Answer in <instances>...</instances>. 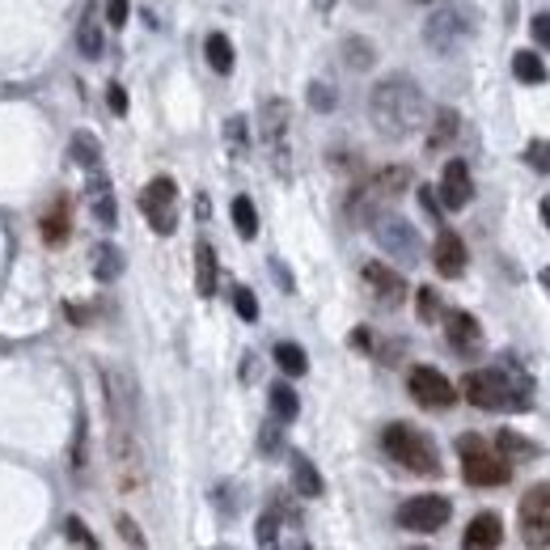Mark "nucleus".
<instances>
[{
    "mask_svg": "<svg viewBox=\"0 0 550 550\" xmlns=\"http://www.w3.org/2000/svg\"><path fill=\"white\" fill-rule=\"evenodd\" d=\"M114 525H119V533H123L128 546H144V533H140V525H136L132 516H114Z\"/></svg>",
    "mask_w": 550,
    "mask_h": 550,
    "instance_id": "obj_42",
    "label": "nucleus"
},
{
    "mask_svg": "<svg viewBox=\"0 0 550 550\" xmlns=\"http://www.w3.org/2000/svg\"><path fill=\"white\" fill-rule=\"evenodd\" d=\"M530 30H533V43L550 51V13H538V18L530 21Z\"/></svg>",
    "mask_w": 550,
    "mask_h": 550,
    "instance_id": "obj_46",
    "label": "nucleus"
},
{
    "mask_svg": "<svg viewBox=\"0 0 550 550\" xmlns=\"http://www.w3.org/2000/svg\"><path fill=\"white\" fill-rule=\"evenodd\" d=\"M525 166L538 174H550V140H530L525 144Z\"/></svg>",
    "mask_w": 550,
    "mask_h": 550,
    "instance_id": "obj_38",
    "label": "nucleus"
},
{
    "mask_svg": "<svg viewBox=\"0 0 550 550\" xmlns=\"http://www.w3.org/2000/svg\"><path fill=\"white\" fill-rule=\"evenodd\" d=\"M461 394L478 411H530L533 381L516 364H495V368H470L461 377Z\"/></svg>",
    "mask_w": 550,
    "mask_h": 550,
    "instance_id": "obj_2",
    "label": "nucleus"
},
{
    "mask_svg": "<svg viewBox=\"0 0 550 550\" xmlns=\"http://www.w3.org/2000/svg\"><path fill=\"white\" fill-rule=\"evenodd\" d=\"M288 500L284 492L271 495V504L263 508V516H259V525H254V538H259V546H280L284 542V530H288Z\"/></svg>",
    "mask_w": 550,
    "mask_h": 550,
    "instance_id": "obj_19",
    "label": "nucleus"
},
{
    "mask_svg": "<svg viewBox=\"0 0 550 550\" xmlns=\"http://www.w3.org/2000/svg\"><path fill=\"white\" fill-rule=\"evenodd\" d=\"M119 271H123V254H119V246H97L94 250V275L102 280V284H111V280H119Z\"/></svg>",
    "mask_w": 550,
    "mask_h": 550,
    "instance_id": "obj_32",
    "label": "nucleus"
},
{
    "mask_svg": "<svg viewBox=\"0 0 550 550\" xmlns=\"http://www.w3.org/2000/svg\"><path fill=\"white\" fill-rule=\"evenodd\" d=\"M288 461H292V483H297V495H305V500H318V495H322V475H318V466H314L305 453H292Z\"/></svg>",
    "mask_w": 550,
    "mask_h": 550,
    "instance_id": "obj_24",
    "label": "nucleus"
},
{
    "mask_svg": "<svg viewBox=\"0 0 550 550\" xmlns=\"http://www.w3.org/2000/svg\"><path fill=\"white\" fill-rule=\"evenodd\" d=\"M407 390H411V399H415L423 411H449V407L457 402V385L445 377V373L428 368V364L411 368V377H407Z\"/></svg>",
    "mask_w": 550,
    "mask_h": 550,
    "instance_id": "obj_13",
    "label": "nucleus"
},
{
    "mask_svg": "<svg viewBox=\"0 0 550 550\" xmlns=\"http://www.w3.org/2000/svg\"><path fill=\"white\" fill-rule=\"evenodd\" d=\"M288 128H292V106L284 97H267L259 111V136H263L267 161L280 178H292V149H288Z\"/></svg>",
    "mask_w": 550,
    "mask_h": 550,
    "instance_id": "obj_7",
    "label": "nucleus"
},
{
    "mask_svg": "<svg viewBox=\"0 0 550 550\" xmlns=\"http://www.w3.org/2000/svg\"><path fill=\"white\" fill-rule=\"evenodd\" d=\"M102 385H106V407H111V423L136 428V385L123 368H102Z\"/></svg>",
    "mask_w": 550,
    "mask_h": 550,
    "instance_id": "obj_14",
    "label": "nucleus"
},
{
    "mask_svg": "<svg viewBox=\"0 0 550 550\" xmlns=\"http://www.w3.org/2000/svg\"><path fill=\"white\" fill-rule=\"evenodd\" d=\"M440 204L449 212H461L470 204V195H475V182H470V166L453 157V161H445V174H440Z\"/></svg>",
    "mask_w": 550,
    "mask_h": 550,
    "instance_id": "obj_17",
    "label": "nucleus"
},
{
    "mask_svg": "<svg viewBox=\"0 0 550 550\" xmlns=\"http://www.w3.org/2000/svg\"><path fill=\"white\" fill-rule=\"evenodd\" d=\"M106 106H111L114 114H128V89H123L119 81H111V85H106Z\"/></svg>",
    "mask_w": 550,
    "mask_h": 550,
    "instance_id": "obj_45",
    "label": "nucleus"
},
{
    "mask_svg": "<svg viewBox=\"0 0 550 550\" xmlns=\"http://www.w3.org/2000/svg\"><path fill=\"white\" fill-rule=\"evenodd\" d=\"M204 56H208V64L221 76L233 73V43H229L221 30H216V35H208V43H204Z\"/></svg>",
    "mask_w": 550,
    "mask_h": 550,
    "instance_id": "obj_30",
    "label": "nucleus"
},
{
    "mask_svg": "<svg viewBox=\"0 0 550 550\" xmlns=\"http://www.w3.org/2000/svg\"><path fill=\"white\" fill-rule=\"evenodd\" d=\"M513 76L516 81H525V85H542L546 81V64L538 51H516L513 56Z\"/></svg>",
    "mask_w": 550,
    "mask_h": 550,
    "instance_id": "obj_31",
    "label": "nucleus"
},
{
    "mask_svg": "<svg viewBox=\"0 0 550 550\" xmlns=\"http://www.w3.org/2000/svg\"><path fill=\"white\" fill-rule=\"evenodd\" d=\"M457 132H461V114H457L453 106H440L437 119H432V132H428V152L445 149V144H449Z\"/></svg>",
    "mask_w": 550,
    "mask_h": 550,
    "instance_id": "obj_26",
    "label": "nucleus"
},
{
    "mask_svg": "<svg viewBox=\"0 0 550 550\" xmlns=\"http://www.w3.org/2000/svg\"><path fill=\"white\" fill-rule=\"evenodd\" d=\"M478 13L470 0H445L440 9H432V18L423 21V43L437 51V56H453L466 38L478 35Z\"/></svg>",
    "mask_w": 550,
    "mask_h": 550,
    "instance_id": "obj_3",
    "label": "nucleus"
},
{
    "mask_svg": "<svg viewBox=\"0 0 550 550\" xmlns=\"http://www.w3.org/2000/svg\"><path fill=\"white\" fill-rule=\"evenodd\" d=\"M275 364L284 368L288 377H305L309 373V356L301 343H275Z\"/></svg>",
    "mask_w": 550,
    "mask_h": 550,
    "instance_id": "obj_29",
    "label": "nucleus"
},
{
    "mask_svg": "<svg viewBox=\"0 0 550 550\" xmlns=\"http://www.w3.org/2000/svg\"><path fill=\"white\" fill-rule=\"evenodd\" d=\"M229 216H233V229H237V237H254L259 233V212L250 204V195H237L233 204H229Z\"/></svg>",
    "mask_w": 550,
    "mask_h": 550,
    "instance_id": "obj_28",
    "label": "nucleus"
},
{
    "mask_svg": "<svg viewBox=\"0 0 550 550\" xmlns=\"http://www.w3.org/2000/svg\"><path fill=\"white\" fill-rule=\"evenodd\" d=\"M538 280H542V284L550 288V267H542V271H538Z\"/></svg>",
    "mask_w": 550,
    "mask_h": 550,
    "instance_id": "obj_51",
    "label": "nucleus"
},
{
    "mask_svg": "<svg viewBox=\"0 0 550 550\" xmlns=\"http://www.w3.org/2000/svg\"><path fill=\"white\" fill-rule=\"evenodd\" d=\"M128 13H132V4H128V0H106V21H111L114 30H123V26H128Z\"/></svg>",
    "mask_w": 550,
    "mask_h": 550,
    "instance_id": "obj_44",
    "label": "nucleus"
},
{
    "mask_svg": "<svg viewBox=\"0 0 550 550\" xmlns=\"http://www.w3.org/2000/svg\"><path fill=\"white\" fill-rule=\"evenodd\" d=\"M68 152H73L76 166H85V170H94L97 161H102V144H97V136H89V132H76Z\"/></svg>",
    "mask_w": 550,
    "mask_h": 550,
    "instance_id": "obj_33",
    "label": "nucleus"
},
{
    "mask_svg": "<svg viewBox=\"0 0 550 550\" xmlns=\"http://www.w3.org/2000/svg\"><path fill=\"white\" fill-rule=\"evenodd\" d=\"M140 212L152 225V233H161V237H170L178 229V182L170 174H157L149 187L140 190Z\"/></svg>",
    "mask_w": 550,
    "mask_h": 550,
    "instance_id": "obj_10",
    "label": "nucleus"
},
{
    "mask_svg": "<svg viewBox=\"0 0 550 550\" xmlns=\"http://www.w3.org/2000/svg\"><path fill=\"white\" fill-rule=\"evenodd\" d=\"M504 542V521L495 513H478L470 525H466V533H461V546L466 550H492Z\"/></svg>",
    "mask_w": 550,
    "mask_h": 550,
    "instance_id": "obj_20",
    "label": "nucleus"
},
{
    "mask_svg": "<svg viewBox=\"0 0 550 550\" xmlns=\"http://www.w3.org/2000/svg\"><path fill=\"white\" fill-rule=\"evenodd\" d=\"M68 237H73V208H68V199H56V208L43 216V242L64 246Z\"/></svg>",
    "mask_w": 550,
    "mask_h": 550,
    "instance_id": "obj_22",
    "label": "nucleus"
},
{
    "mask_svg": "<svg viewBox=\"0 0 550 550\" xmlns=\"http://www.w3.org/2000/svg\"><path fill=\"white\" fill-rule=\"evenodd\" d=\"M76 47H81V56L85 59H102V26L94 18L81 21V30H76Z\"/></svg>",
    "mask_w": 550,
    "mask_h": 550,
    "instance_id": "obj_35",
    "label": "nucleus"
},
{
    "mask_svg": "<svg viewBox=\"0 0 550 550\" xmlns=\"http://www.w3.org/2000/svg\"><path fill=\"white\" fill-rule=\"evenodd\" d=\"M495 449L508 457V461H533V457H538V445H533V440H525L521 432H513V428H500Z\"/></svg>",
    "mask_w": 550,
    "mask_h": 550,
    "instance_id": "obj_27",
    "label": "nucleus"
},
{
    "mask_svg": "<svg viewBox=\"0 0 550 550\" xmlns=\"http://www.w3.org/2000/svg\"><path fill=\"white\" fill-rule=\"evenodd\" d=\"M407 187H411V170H407V166H390V170L373 174L364 187L352 190V199H347V216L368 225V221H373L377 212L390 208V204H394Z\"/></svg>",
    "mask_w": 550,
    "mask_h": 550,
    "instance_id": "obj_6",
    "label": "nucleus"
},
{
    "mask_svg": "<svg viewBox=\"0 0 550 550\" xmlns=\"http://www.w3.org/2000/svg\"><path fill=\"white\" fill-rule=\"evenodd\" d=\"M368 114H373V128H377L385 140H407V136H415L419 128H423L428 102H423V89L415 85V76L390 73L373 85Z\"/></svg>",
    "mask_w": 550,
    "mask_h": 550,
    "instance_id": "obj_1",
    "label": "nucleus"
},
{
    "mask_svg": "<svg viewBox=\"0 0 550 550\" xmlns=\"http://www.w3.org/2000/svg\"><path fill=\"white\" fill-rule=\"evenodd\" d=\"M381 449L394 457L402 470H411V475H428V478L440 475L437 440L428 437V432H419V428H411V423H390L381 432Z\"/></svg>",
    "mask_w": 550,
    "mask_h": 550,
    "instance_id": "obj_4",
    "label": "nucleus"
},
{
    "mask_svg": "<svg viewBox=\"0 0 550 550\" xmlns=\"http://www.w3.org/2000/svg\"><path fill=\"white\" fill-rule=\"evenodd\" d=\"M259 445H263V453H275V449H280V419H275V423H267L263 437H259Z\"/></svg>",
    "mask_w": 550,
    "mask_h": 550,
    "instance_id": "obj_48",
    "label": "nucleus"
},
{
    "mask_svg": "<svg viewBox=\"0 0 550 550\" xmlns=\"http://www.w3.org/2000/svg\"><path fill=\"white\" fill-rule=\"evenodd\" d=\"M343 56H347L352 68H373V64H377L373 43H364V38H347V43H343Z\"/></svg>",
    "mask_w": 550,
    "mask_h": 550,
    "instance_id": "obj_36",
    "label": "nucleus"
},
{
    "mask_svg": "<svg viewBox=\"0 0 550 550\" xmlns=\"http://www.w3.org/2000/svg\"><path fill=\"white\" fill-rule=\"evenodd\" d=\"M516 525H521L525 546H550V483H533L530 492L521 495Z\"/></svg>",
    "mask_w": 550,
    "mask_h": 550,
    "instance_id": "obj_11",
    "label": "nucleus"
},
{
    "mask_svg": "<svg viewBox=\"0 0 550 550\" xmlns=\"http://www.w3.org/2000/svg\"><path fill=\"white\" fill-rule=\"evenodd\" d=\"M419 204H423V212H428V216L440 225V212H445V204H440L437 187H419Z\"/></svg>",
    "mask_w": 550,
    "mask_h": 550,
    "instance_id": "obj_43",
    "label": "nucleus"
},
{
    "mask_svg": "<svg viewBox=\"0 0 550 550\" xmlns=\"http://www.w3.org/2000/svg\"><path fill=\"white\" fill-rule=\"evenodd\" d=\"M216 250L208 246V242H199L195 246V292L199 297H216Z\"/></svg>",
    "mask_w": 550,
    "mask_h": 550,
    "instance_id": "obj_23",
    "label": "nucleus"
},
{
    "mask_svg": "<svg viewBox=\"0 0 550 550\" xmlns=\"http://www.w3.org/2000/svg\"><path fill=\"white\" fill-rule=\"evenodd\" d=\"M267 399H271V415L280 419V423H292V419L301 415V399H297V390L288 381H275L267 390Z\"/></svg>",
    "mask_w": 550,
    "mask_h": 550,
    "instance_id": "obj_25",
    "label": "nucleus"
},
{
    "mask_svg": "<svg viewBox=\"0 0 550 550\" xmlns=\"http://www.w3.org/2000/svg\"><path fill=\"white\" fill-rule=\"evenodd\" d=\"M432 263H437V275H445V280H457V275L466 271V242L457 237L453 229H440L437 233Z\"/></svg>",
    "mask_w": 550,
    "mask_h": 550,
    "instance_id": "obj_18",
    "label": "nucleus"
},
{
    "mask_svg": "<svg viewBox=\"0 0 550 550\" xmlns=\"http://www.w3.org/2000/svg\"><path fill=\"white\" fill-rule=\"evenodd\" d=\"M457 453H461V478L470 487H504L513 478V461L492 449L483 437H457Z\"/></svg>",
    "mask_w": 550,
    "mask_h": 550,
    "instance_id": "obj_5",
    "label": "nucleus"
},
{
    "mask_svg": "<svg viewBox=\"0 0 550 550\" xmlns=\"http://www.w3.org/2000/svg\"><path fill=\"white\" fill-rule=\"evenodd\" d=\"M85 204H89V212H94V221L102 229H114V221H119V212H114V190L106 178H94L89 187H85Z\"/></svg>",
    "mask_w": 550,
    "mask_h": 550,
    "instance_id": "obj_21",
    "label": "nucleus"
},
{
    "mask_svg": "<svg viewBox=\"0 0 550 550\" xmlns=\"http://www.w3.org/2000/svg\"><path fill=\"white\" fill-rule=\"evenodd\" d=\"M445 339L457 356H478L483 352V326L470 309H449L445 314Z\"/></svg>",
    "mask_w": 550,
    "mask_h": 550,
    "instance_id": "obj_16",
    "label": "nucleus"
},
{
    "mask_svg": "<svg viewBox=\"0 0 550 550\" xmlns=\"http://www.w3.org/2000/svg\"><path fill=\"white\" fill-rule=\"evenodd\" d=\"M360 275L381 309H399V305L407 301V292H411L407 280H402V271H394V267H385V263H364Z\"/></svg>",
    "mask_w": 550,
    "mask_h": 550,
    "instance_id": "obj_15",
    "label": "nucleus"
},
{
    "mask_svg": "<svg viewBox=\"0 0 550 550\" xmlns=\"http://www.w3.org/2000/svg\"><path fill=\"white\" fill-rule=\"evenodd\" d=\"M449 516H453V504L445 495H415L399 508V525L407 533H437L449 525Z\"/></svg>",
    "mask_w": 550,
    "mask_h": 550,
    "instance_id": "obj_12",
    "label": "nucleus"
},
{
    "mask_svg": "<svg viewBox=\"0 0 550 550\" xmlns=\"http://www.w3.org/2000/svg\"><path fill=\"white\" fill-rule=\"evenodd\" d=\"M233 309H237V318L254 322V318H259V297H254L250 288H233Z\"/></svg>",
    "mask_w": 550,
    "mask_h": 550,
    "instance_id": "obj_39",
    "label": "nucleus"
},
{
    "mask_svg": "<svg viewBox=\"0 0 550 550\" xmlns=\"http://www.w3.org/2000/svg\"><path fill=\"white\" fill-rule=\"evenodd\" d=\"M68 466H73V475L85 470V423L76 428V437H73V461H68Z\"/></svg>",
    "mask_w": 550,
    "mask_h": 550,
    "instance_id": "obj_47",
    "label": "nucleus"
},
{
    "mask_svg": "<svg viewBox=\"0 0 550 550\" xmlns=\"http://www.w3.org/2000/svg\"><path fill=\"white\" fill-rule=\"evenodd\" d=\"M111 461H114V483H119V492H123V495L144 492L149 470H144V453H140L136 428L111 423Z\"/></svg>",
    "mask_w": 550,
    "mask_h": 550,
    "instance_id": "obj_8",
    "label": "nucleus"
},
{
    "mask_svg": "<svg viewBox=\"0 0 550 550\" xmlns=\"http://www.w3.org/2000/svg\"><path fill=\"white\" fill-rule=\"evenodd\" d=\"M225 144H229V152H233V161H242L250 152V132H246V119H242V114H233L225 123Z\"/></svg>",
    "mask_w": 550,
    "mask_h": 550,
    "instance_id": "obj_34",
    "label": "nucleus"
},
{
    "mask_svg": "<svg viewBox=\"0 0 550 550\" xmlns=\"http://www.w3.org/2000/svg\"><path fill=\"white\" fill-rule=\"evenodd\" d=\"M542 221H546V229H550V195L542 199Z\"/></svg>",
    "mask_w": 550,
    "mask_h": 550,
    "instance_id": "obj_50",
    "label": "nucleus"
},
{
    "mask_svg": "<svg viewBox=\"0 0 550 550\" xmlns=\"http://www.w3.org/2000/svg\"><path fill=\"white\" fill-rule=\"evenodd\" d=\"M415 309H419V318L423 322H437L440 318V297H437V288H415Z\"/></svg>",
    "mask_w": 550,
    "mask_h": 550,
    "instance_id": "obj_37",
    "label": "nucleus"
},
{
    "mask_svg": "<svg viewBox=\"0 0 550 550\" xmlns=\"http://www.w3.org/2000/svg\"><path fill=\"white\" fill-rule=\"evenodd\" d=\"M335 102H339V97H335V89H330V85H322V81H314V85H309V106H314V111H335Z\"/></svg>",
    "mask_w": 550,
    "mask_h": 550,
    "instance_id": "obj_40",
    "label": "nucleus"
},
{
    "mask_svg": "<svg viewBox=\"0 0 550 550\" xmlns=\"http://www.w3.org/2000/svg\"><path fill=\"white\" fill-rule=\"evenodd\" d=\"M352 347H373V335L368 330H352Z\"/></svg>",
    "mask_w": 550,
    "mask_h": 550,
    "instance_id": "obj_49",
    "label": "nucleus"
},
{
    "mask_svg": "<svg viewBox=\"0 0 550 550\" xmlns=\"http://www.w3.org/2000/svg\"><path fill=\"white\" fill-rule=\"evenodd\" d=\"M64 530H68V542H73V546H97V538L89 533V525H85L81 516H68Z\"/></svg>",
    "mask_w": 550,
    "mask_h": 550,
    "instance_id": "obj_41",
    "label": "nucleus"
},
{
    "mask_svg": "<svg viewBox=\"0 0 550 550\" xmlns=\"http://www.w3.org/2000/svg\"><path fill=\"white\" fill-rule=\"evenodd\" d=\"M368 229H373L377 246L385 250L390 259H402L407 267L423 259V242H419V233H415L411 221H402V216H394V212H377V216L368 221Z\"/></svg>",
    "mask_w": 550,
    "mask_h": 550,
    "instance_id": "obj_9",
    "label": "nucleus"
}]
</instances>
